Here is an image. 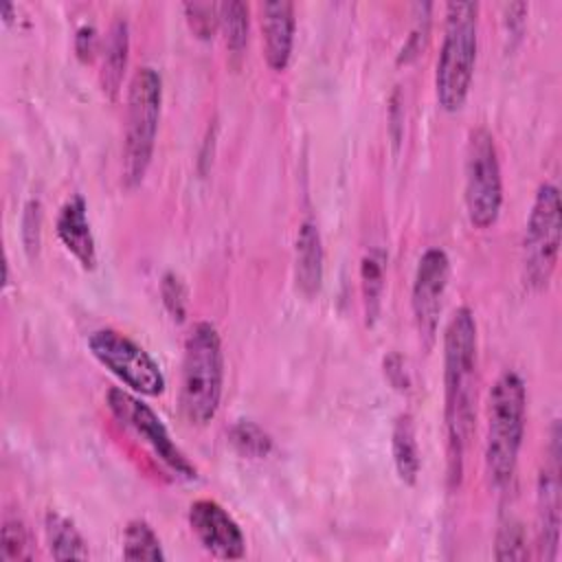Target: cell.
Returning a JSON list of instances; mask_svg holds the SVG:
<instances>
[{
	"instance_id": "17",
	"label": "cell",
	"mask_w": 562,
	"mask_h": 562,
	"mask_svg": "<svg viewBox=\"0 0 562 562\" xmlns=\"http://www.w3.org/2000/svg\"><path fill=\"white\" fill-rule=\"evenodd\" d=\"M391 454L395 463V472L402 483L415 485L419 470H422V457L415 435V424L408 413L397 415L391 432Z\"/></svg>"
},
{
	"instance_id": "9",
	"label": "cell",
	"mask_w": 562,
	"mask_h": 562,
	"mask_svg": "<svg viewBox=\"0 0 562 562\" xmlns=\"http://www.w3.org/2000/svg\"><path fill=\"white\" fill-rule=\"evenodd\" d=\"M105 406L116 417V422L123 424L125 428H130L156 454V459H160L176 476H182L187 481L198 476L195 465L180 450V446L171 439L162 419L138 395H134L125 389L112 386L105 393Z\"/></svg>"
},
{
	"instance_id": "3",
	"label": "cell",
	"mask_w": 562,
	"mask_h": 562,
	"mask_svg": "<svg viewBox=\"0 0 562 562\" xmlns=\"http://www.w3.org/2000/svg\"><path fill=\"white\" fill-rule=\"evenodd\" d=\"M224 391V351L213 323L200 321L184 340L180 413L191 426H206L220 411Z\"/></svg>"
},
{
	"instance_id": "12",
	"label": "cell",
	"mask_w": 562,
	"mask_h": 562,
	"mask_svg": "<svg viewBox=\"0 0 562 562\" xmlns=\"http://www.w3.org/2000/svg\"><path fill=\"white\" fill-rule=\"evenodd\" d=\"M189 527L200 544L222 560H239L246 553V538L239 522L213 498H198L187 512Z\"/></svg>"
},
{
	"instance_id": "1",
	"label": "cell",
	"mask_w": 562,
	"mask_h": 562,
	"mask_svg": "<svg viewBox=\"0 0 562 562\" xmlns=\"http://www.w3.org/2000/svg\"><path fill=\"white\" fill-rule=\"evenodd\" d=\"M476 347L474 312L461 305L452 312L443 331V426L450 487H457L463 479L465 450L474 424Z\"/></svg>"
},
{
	"instance_id": "22",
	"label": "cell",
	"mask_w": 562,
	"mask_h": 562,
	"mask_svg": "<svg viewBox=\"0 0 562 562\" xmlns=\"http://www.w3.org/2000/svg\"><path fill=\"white\" fill-rule=\"evenodd\" d=\"M231 446L248 459H263L272 450V437L255 422L239 419L228 430Z\"/></svg>"
},
{
	"instance_id": "20",
	"label": "cell",
	"mask_w": 562,
	"mask_h": 562,
	"mask_svg": "<svg viewBox=\"0 0 562 562\" xmlns=\"http://www.w3.org/2000/svg\"><path fill=\"white\" fill-rule=\"evenodd\" d=\"M123 558L125 560H151V562H162L165 560L160 538L156 536L154 527L147 520L134 518L125 525Z\"/></svg>"
},
{
	"instance_id": "6",
	"label": "cell",
	"mask_w": 562,
	"mask_h": 562,
	"mask_svg": "<svg viewBox=\"0 0 562 562\" xmlns=\"http://www.w3.org/2000/svg\"><path fill=\"white\" fill-rule=\"evenodd\" d=\"M562 237V204L560 191L553 182H542L536 189L522 244H520V266L522 281L531 290H542L549 285L560 255Z\"/></svg>"
},
{
	"instance_id": "16",
	"label": "cell",
	"mask_w": 562,
	"mask_h": 562,
	"mask_svg": "<svg viewBox=\"0 0 562 562\" xmlns=\"http://www.w3.org/2000/svg\"><path fill=\"white\" fill-rule=\"evenodd\" d=\"M130 57V24L123 18L112 20L101 48L99 83L110 101H116L123 88V77Z\"/></svg>"
},
{
	"instance_id": "14",
	"label": "cell",
	"mask_w": 562,
	"mask_h": 562,
	"mask_svg": "<svg viewBox=\"0 0 562 562\" xmlns=\"http://www.w3.org/2000/svg\"><path fill=\"white\" fill-rule=\"evenodd\" d=\"M55 233L61 241V246L79 261L83 270H94L97 266V241L92 235L90 217H88V204L83 195L75 193L70 195L64 206L59 209Z\"/></svg>"
},
{
	"instance_id": "25",
	"label": "cell",
	"mask_w": 562,
	"mask_h": 562,
	"mask_svg": "<svg viewBox=\"0 0 562 562\" xmlns=\"http://www.w3.org/2000/svg\"><path fill=\"white\" fill-rule=\"evenodd\" d=\"M184 15L189 22V29L202 37L209 40L220 29V4L213 2H184Z\"/></svg>"
},
{
	"instance_id": "21",
	"label": "cell",
	"mask_w": 562,
	"mask_h": 562,
	"mask_svg": "<svg viewBox=\"0 0 562 562\" xmlns=\"http://www.w3.org/2000/svg\"><path fill=\"white\" fill-rule=\"evenodd\" d=\"M248 26H250V15H248V4L239 0L222 2L220 4V29L224 33L226 48L233 55H239L248 42Z\"/></svg>"
},
{
	"instance_id": "27",
	"label": "cell",
	"mask_w": 562,
	"mask_h": 562,
	"mask_svg": "<svg viewBox=\"0 0 562 562\" xmlns=\"http://www.w3.org/2000/svg\"><path fill=\"white\" fill-rule=\"evenodd\" d=\"M20 226H22L20 235H22L24 250H26L31 257L37 255L40 244H42V204H40V200L26 202Z\"/></svg>"
},
{
	"instance_id": "29",
	"label": "cell",
	"mask_w": 562,
	"mask_h": 562,
	"mask_svg": "<svg viewBox=\"0 0 562 562\" xmlns=\"http://www.w3.org/2000/svg\"><path fill=\"white\" fill-rule=\"evenodd\" d=\"M99 48L97 29L92 24H81L75 33V53L81 61H90Z\"/></svg>"
},
{
	"instance_id": "4",
	"label": "cell",
	"mask_w": 562,
	"mask_h": 562,
	"mask_svg": "<svg viewBox=\"0 0 562 562\" xmlns=\"http://www.w3.org/2000/svg\"><path fill=\"white\" fill-rule=\"evenodd\" d=\"M443 37L435 66V97L441 110L463 108L476 66L479 2L452 0L446 4Z\"/></svg>"
},
{
	"instance_id": "23",
	"label": "cell",
	"mask_w": 562,
	"mask_h": 562,
	"mask_svg": "<svg viewBox=\"0 0 562 562\" xmlns=\"http://www.w3.org/2000/svg\"><path fill=\"white\" fill-rule=\"evenodd\" d=\"M2 562H15V560H29L31 558V533L20 516H7L2 520Z\"/></svg>"
},
{
	"instance_id": "30",
	"label": "cell",
	"mask_w": 562,
	"mask_h": 562,
	"mask_svg": "<svg viewBox=\"0 0 562 562\" xmlns=\"http://www.w3.org/2000/svg\"><path fill=\"white\" fill-rule=\"evenodd\" d=\"M503 11H505V33L507 37H520L522 33V26H525V15H527V4L522 2H514V4H503Z\"/></svg>"
},
{
	"instance_id": "2",
	"label": "cell",
	"mask_w": 562,
	"mask_h": 562,
	"mask_svg": "<svg viewBox=\"0 0 562 562\" xmlns=\"http://www.w3.org/2000/svg\"><path fill=\"white\" fill-rule=\"evenodd\" d=\"M527 389L516 371H503L487 395L485 472L496 490L512 483L525 437Z\"/></svg>"
},
{
	"instance_id": "18",
	"label": "cell",
	"mask_w": 562,
	"mask_h": 562,
	"mask_svg": "<svg viewBox=\"0 0 562 562\" xmlns=\"http://www.w3.org/2000/svg\"><path fill=\"white\" fill-rule=\"evenodd\" d=\"M384 281H386V252L373 246L360 259V292H362L367 325H373L380 316Z\"/></svg>"
},
{
	"instance_id": "5",
	"label": "cell",
	"mask_w": 562,
	"mask_h": 562,
	"mask_svg": "<svg viewBox=\"0 0 562 562\" xmlns=\"http://www.w3.org/2000/svg\"><path fill=\"white\" fill-rule=\"evenodd\" d=\"M162 110V79L154 66L134 70L125 97V132H123V184L138 187L151 165L156 134Z\"/></svg>"
},
{
	"instance_id": "10",
	"label": "cell",
	"mask_w": 562,
	"mask_h": 562,
	"mask_svg": "<svg viewBox=\"0 0 562 562\" xmlns=\"http://www.w3.org/2000/svg\"><path fill=\"white\" fill-rule=\"evenodd\" d=\"M450 279L448 252L439 246H430L422 252L411 288V310L419 338L430 347L439 327L443 296Z\"/></svg>"
},
{
	"instance_id": "19",
	"label": "cell",
	"mask_w": 562,
	"mask_h": 562,
	"mask_svg": "<svg viewBox=\"0 0 562 562\" xmlns=\"http://www.w3.org/2000/svg\"><path fill=\"white\" fill-rule=\"evenodd\" d=\"M44 536L48 544V553L53 560H86L88 544L81 531L75 527L70 518L59 512H46L44 516Z\"/></svg>"
},
{
	"instance_id": "11",
	"label": "cell",
	"mask_w": 562,
	"mask_h": 562,
	"mask_svg": "<svg viewBox=\"0 0 562 562\" xmlns=\"http://www.w3.org/2000/svg\"><path fill=\"white\" fill-rule=\"evenodd\" d=\"M560 422L551 424L547 461L536 483V518L538 549L544 560H555L560 547Z\"/></svg>"
},
{
	"instance_id": "13",
	"label": "cell",
	"mask_w": 562,
	"mask_h": 562,
	"mask_svg": "<svg viewBox=\"0 0 562 562\" xmlns=\"http://www.w3.org/2000/svg\"><path fill=\"white\" fill-rule=\"evenodd\" d=\"M259 24H261L266 64L277 72L285 70L294 48V31H296L294 4L290 0L263 2L259 7Z\"/></svg>"
},
{
	"instance_id": "26",
	"label": "cell",
	"mask_w": 562,
	"mask_h": 562,
	"mask_svg": "<svg viewBox=\"0 0 562 562\" xmlns=\"http://www.w3.org/2000/svg\"><path fill=\"white\" fill-rule=\"evenodd\" d=\"M160 299L169 316L178 323L184 321L187 316V305H189V294L184 281L176 272H165L160 279Z\"/></svg>"
},
{
	"instance_id": "7",
	"label": "cell",
	"mask_w": 562,
	"mask_h": 562,
	"mask_svg": "<svg viewBox=\"0 0 562 562\" xmlns=\"http://www.w3.org/2000/svg\"><path fill=\"white\" fill-rule=\"evenodd\" d=\"M463 202L474 228L496 224L503 209V171L494 136L487 127H472L465 143Z\"/></svg>"
},
{
	"instance_id": "8",
	"label": "cell",
	"mask_w": 562,
	"mask_h": 562,
	"mask_svg": "<svg viewBox=\"0 0 562 562\" xmlns=\"http://www.w3.org/2000/svg\"><path fill=\"white\" fill-rule=\"evenodd\" d=\"M88 349L130 391L147 397L165 393L167 380L160 364L127 334L112 327L94 329L88 336Z\"/></svg>"
},
{
	"instance_id": "24",
	"label": "cell",
	"mask_w": 562,
	"mask_h": 562,
	"mask_svg": "<svg viewBox=\"0 0 562 562\" xmlns=\"http://www.w3.org/2000/svg\"><path fill=\"white\" fill-rule=\"evenodd\" d=\"M494 558L496 560H525L527 558V538L520 520L507 516L501 520L494 540Z\"/></svg>"
},
{
	"instance_id": "15",
	"label": "cell",
	"mask_w": 562,
	"mask_h": 562,
	"mask_svg": "<svg viewBox=\"0 0 562 562\" xmlns=\"http://www.w3.org/2000/svg\"><path fill=\"white\" fill-rule=\"evenodd\" d=\"M325 277V248L318 233V226L312 220H305L299 226L294 241V281L296 290L305 299H314L323 288Z\"/></svg>"
},
{
	"instance_id": "28",
	"label": "cell",
	"mask_w": 562,
	"mask_h": 562,
	"mask_svg": "<svg viewBox=\"0 0 562 562\" xmlns=\"http://www.w3.org/2000/svg\"><path fill=\"white\" fill-rule=\"evenodd\" d=\"M384 375L397 391H406L411 386V375H408L406 362L400 353H389L384 358Z\"/></svg>"
}]
</instances>
